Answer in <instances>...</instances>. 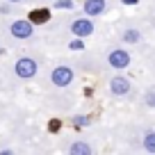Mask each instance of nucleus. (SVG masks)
Here are the masks:
<instances>
[{"label": "nucleus", "mask_w": 155, "mask_h": 155, "mask_svg": "<svg viewBox=\"0 0 155 155\" xmlns=\"http://www.w3.org/2000/svg\"><path fill=\"white\" fill-rule=\"evenodd\" d=\"M37 71H39V64L34 62L32 57H21V59H16V64H14V73L21 78V80H30V78H34Z\"/></svg>", "instance_id": "1"}, {"label": "nucleus", "mask_w": 155, "mask_h": 155, "mask_svg": "<svg viewBox=\"0 0 155 155\" xmlns=\"http://www.w3.org/2000/svg\"><path fill=\"white\" fill-rule=\"evenodd\" d=\"M73 78H75V73H73L71 66H55L53 73H50V82L55 87H68L73 82Z\"/></svg>", "instance_id": "2"}, {"label": "nucleus", "mask_w": 155, "mask_h": 155, "mask_svg": "<svg viewBox=\"0 0 155 155\" xmlns=\"http://www.w3.org/2000/svg\"><path fill=\"white\" fill-rule=\"evenodd\" d=\"M107 64H110L112 68H116V71L128 68V66H130V53H128V50H123V48L110 50V55H107Z\"/></svg>", "instance_id": "3"}, {"label": "nucleus", "mask_w": 155, "mask_h": 155, "mask_svg": "<svg viewBox=\"0 0 155 155\" xmlns=\"http://www.w3.org/2000/svg\"><path fill=\"white\" fill-rule=\"evenodd\" d=\"M9 32L14 39H30L34 34V23L32 21H14V23L9 25Z\"/></svg>", "instance_id": "4"}, {"label": "nucleus", "mask_w": 155, "mask_h": 155, "mask_svg": "<svg viewBox=\"0 0 155 155\" xmlns=\"http://www.w3.org/2000/svg\"><path fill=\"white\" fill-rule=\"evenodd\" d=\"M71 34L73 37H82V39H87V37H91L94 34V21L91 18H75L71 23Z\"/></svg>", "instance_id": "5"}, {"label": "nucleus", "mask_w": 155, "mask_h": 155, "mask_svg": "<svg viewBox=\"0 0 155 155\" xmlns=\"http://www.w3.org/2000/svg\"><path fill=\"white\" fill-rule=\"evenodd\" d=\"M130 89H132V84H130V80H128L126 75H114L110 80V91L114 94V96H128Z\"/></svg>", "instance_id": "6"}, {"label": "nucleus", "mask_w": 155, "mask_h": 155, "mask_svg": "<svg viewBox=\"0 0 155 155\" xmlns=\"http://www.w3.org/2000/svg\"><path fill=\"white\" fill-rule=\"evenodd\" d=\"M84 14L87 16H101V14H105V9H107V2L105 0H84Z\"/></svg>", "instance_id": "7"}, {"label": "nucleus", "mask_w": 155, "mask_h": 155, "mask_svg": "<svg viewBox=\"0 0 155 155\" xmlns=\"http://www.w3.org/2000/svg\"><path fill=\"white\" fill-rule=\"evenodd\" d=\"M68 153L71 155H89L91 153V146H89L87 141H73V144L68 146Z\"/></svg>", "instance_id": "8"}, {"label": "nucleus", "mask_w": 155, "mask_h": 155, "mask_svg": "<svg viewBox=\"0 0 155 155\" xmlns=\"http://www.w3.org/2000/svg\"><path fill=\"white\" fill-rule=\"evenodd\" d=\"M121 41L123 44H139L141 41V32L135 30V28H130V30H126V32H121Z\"/></svg>", "instance_id": "9"}, {"label": "nucleus", "mask_w": 155, "mask_h": 155, "mask_svg": "<svg viewBox=\"0 0 155 155\" xmlns=\"http://www.w3.org/2000/svg\"><path fill=\"white\" fill-rule=\"evenodd\" d=\"M48 18H50V9H34L32 14H30V21H32L34 25L37 23H46Z\"/></svg>", "instance_id": "10"}, {"label": "nucleus", "mask_w": 155, "mask_h": 155, "mask_svg": "<svg viewBox=\"0 0 155 155\" xmlns=\"http://www.w3.org/2000/svg\"><path fill=\"white\" fill-rule=\"evenodd\" d=\"M141 144H144L146 153H155V132H146L144 139H141Z\"/></svg>", "instance_id": "11"}, {"label": "nucleus", "mask_w": 155, "mask_h": 155, "mask_svg": "<svg viewBox=\"0 0 155 155\" xmlns=\"http://www.w3.org/2000/svg\"><path fill=\"white\" fill-rule=\"evenodd\" d=\"M55 9H73V0H55Z\"/></svg>", "instance_id": "12"}, {"label": "nucleus", "mask_w": 155, "mask_h": 155, "mask_svg": "<svg viewBox=\"0 0 155 155\" xmlns=\"http://www.w3.org/2000/svg\"><path fill=\"white\" fill-rule=\"evenodd\" d=\"M73 123H75L78 128H84V126H89V116L78 114V116H73Z\"/></svg>", "instance_id": "13"}, {"label": "nucleus", "mask_w": 155, "mask_h": 155, "mask_svg": "<svg viewBox=\"0 0 155 155\" xmlns=\"http://www.w3.org/2000/svg\"><path fill=\"white\" fill-rule=\"evenodd\" d=\"M144 103L148 107H155V89H148L146 91V96H144Z\"/></svg>", "instance_id": "14"}, {"label": "nucleus", "mask_w": 155, "mask_h": 155, "mask_svg": "<svg viewBox=\"0 0 155 155\" xmlns=\"http://www.w3.org/2000/svg\"><path fill=\"white\" fill-rule=\"evenodd\" d=\"M68 48H71V50H82V48H84V41H82V37L73 39L71 44H68Z\"/></svg>", "instance_id": "15"}, {"label": "nucleus", "mask_w": 155, "mask_h": 155, "mask_svg": "<svg viewBox=\"0 0 155 155\" xmlns=\"http://www.w3.org/2000/svg\"><path fill=\"white\" fill-rule=\"evenodd\" d=\"M50 130H53V132L59 130V121H50Z\"/></svg>", "instance_id": "16"}, {"label": "nucleus", "mask_w": 155, "mask_h": 155, "mask_svg": "<svg viewBox=\"0 0 155 155\" xmlns=\"http://www.w3.org/2000/svg\"><path fill=\"white\" fill-rule=\"evenodd\" d=\"M0 14H9V5H2V7H0Z\"/></svg>", "instance_id": "17"}, {"label": "nucleus", "mask_w": 155, "mask_h": 155, "mask_svg": "<svg viewBox=\"0 0 155 155\" xmlns=\"http://www.w3.org/2000/svg\"><path fill=\"white\" fill-rule=\"evenodd\" d=\"M126 5H137V0H123Z\"/></svg>", "instance_id": "18"}, {"label": "nucleus", "mask_w": 155, "mask_h": 155, "mask_svg": "<svg viewBox=\"0 0 155 155\" xmlns=\"http://www.w3.org/2000/svg\"><path fill=\"white\" fill-rule=\"evenodd\" d=\"M7 2H23V0H7Z\"/></svg>", "instance_id": "19"}]
</instances>
